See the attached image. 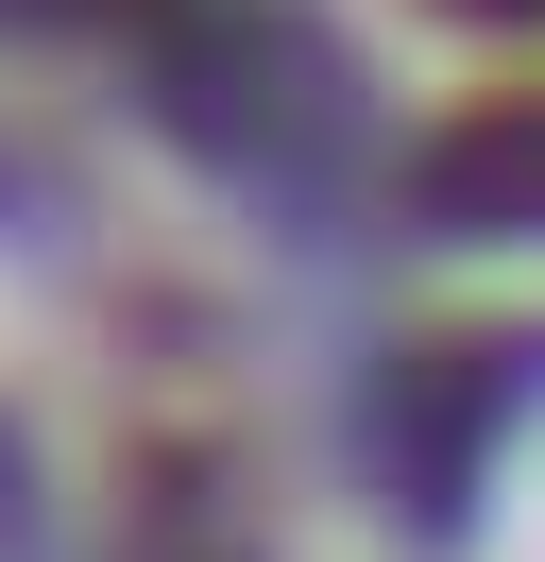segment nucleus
<instances>
[{
    "mask_svg": "<svg viewBox=\"0 0 545 562\" xmlns=\"http://www.w3.org/2000/svg\"><path fill=\"white\" fill-rule=\"evenodd\" d=\"M529 375H545V341H477V358H426V375L392 358V409H375V460H392V494H426V512H443V494L477 477V443L529 409Z\"/></svg>",
    "mask_w": 545,
    "mask_h": 562,
    "instance_id": "f257e3e1",
    "label": "nucleus"
},
{
    "mask_svg": "<svg viewBox=\"0 0 545 562\" xmlns=\"http://www.w3.org/2000/svg\"><path fill=\"white\" fill-rule=\"evenodd\" d=\"M409 205H426V222H460V239H545V86L460 103L426 154H409Z\"/></svg>",
    "mask_w": 545,
    "mask_h": 562,
    "instance_id": "f03ea898",
    "label": "nucleus"
},
{
    "mask_svg": "<svg viewBox=\"0 0 545 562\" xmlns=\"http://www.w3.org/2000/svg\"><path fill=\"white\" fill-rule=\"evenodd\" d=\"M443 18H545V0H443Z\"/></svg>",
    "mask_w": 545,
    "mask_h": 562,
    "instance_id": "7ed1b4c3",
    "label": "nucleus"
},
{
    "mask_svg": "<svg viewBox=\"0 0 545 562\" xmlns=\"http://www.w3.org/2000/svg\"><path fill=\"white\" fill-rule=\"evenodd\" d=\"M52 18H86V0H52Z\"/></svg>",
    "mask_w": 545,
    "mask_h": 562,
    "instance_id": "20e7f679",
    "label": "nucleus"
}]
</instances>
